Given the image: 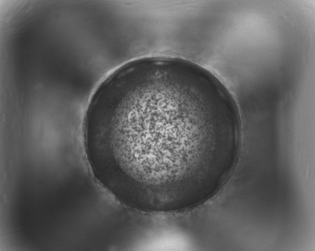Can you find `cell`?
<instances>
[{
	"mask_svg": "<svg viewBox=\"0 0 315 251\" xmlns=\"http://www.w3.org/2000/svg\"><path fill=\"white\" fill-rule=\"evenodd\" d=\"M238 107L204 68L171 57L128 62L98 86L84 131L98 179L121 202L167 208L218 177L240 134Z\"/></svg>",
	"mask_w": 315,
	"mask_h": 251,
	"instance_id": "obj_1",
	"label": "cell"
}]
</instances>
